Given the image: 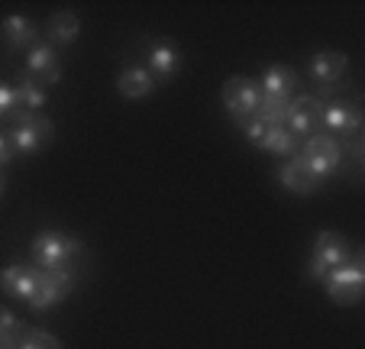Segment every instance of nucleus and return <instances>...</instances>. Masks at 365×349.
I'll list each match as a JSON object with an SVG mask.
<instances>
[{"mask_svg": "<svg viewBox=\"0 0 365 349\" xmlns=\"http://www.w3.org/2000/svg\"><path fill=\"white\" fill-rule=\"evenodd\" d=\"M294 156L301 158L304 168H307L314 178L327 181L333 171L343 165L346 149H343V143H339L336 136H330V133H314V136L301 139V146H297Z\"/></svg>", "mask_w": 365, "mask_h": 349, "instance_id": "obj_1", "label": "nucleus"}, {"mask_svg": "<svg viewBox=\"0 0 365 349\" xmlns=\"http://www.w3.org/2000/svg\"><path fill=\"white\" fill-rule=\"evenodd\" d=\"M84 253V246L75 236H65L56 230H42L33 236V262L36 268L58 272V268H75V259Z\"/></svg>", "mask_w": 365, "mask_h": 349, "instance_id": "obj_2", "label": "nucleus"}, {"mask_svg": "<svg viewBox=\"0 0 365 349\" xmlns=\"http://www.w3.org/2000/svg\"><path fill=\"white\" fill-rule=\"evenodd\" d=\"M71 288H75V268H58V272H46V268H39V275H36V288L33 295H29V310H36V314H42V310L56 308V304H62L65 298L71 295Z\"/></svg>", "mask_w": 365, "mask_h": 349, "instance_id": "obj_3", "label": "nucleus"}, {"mask_svg": "<svg viewBox=\"0 0 365 349\" xmlns=\"http://www.w3.org/2000/svg\"><path fill=\"white\" fill-rule=\"evenodd\" d=\"M349 259H352L349 243H346L339 233L324 230V233H317V240H314V253H310V262H307V275L314 281H324L330 268L343 265V262H349Z\"/></svg>", "mask_w": 365, "mask_h": 349, "instance_id": "obj_4", "label": "nucleus"}, {"mask_svg": "<svg viewBox=\"0 0 365 349\" xmlns=\"http://www.w3.org/2000/svg\"><path fill=\"white\" fill-rule=\"evenodd\" d=\"M362 285H365V265H362L359 256H352V259L343 262V265L330 268L327 278H324L327 295H330L336 304H359V298H362Z\"/></svg>", "mask_w": 365, "mask_h": 349, "instance_id": "obj_5", "label": "nucleus"}, {"mask_svg": "<svg viewBox=\"0 0 365 349\" xmlns=\"http://www.w3.org/2000/svg\"><path fill=\"white\" fill-rule=\"evenodd\" d=\"M14 120H16V126L7 133L10 143H14V152L16 156H36L48 143L52 123L39 113H14Z\"/></svg>", "mask_w": 365, "mask_h": 349, "instance_id": "obj_6", "label": "nucleus"}, {"mask_svg": "<svg viewBox=\"0 0 365 349\" xmlns=\"http://www.w3.org/2000/svg\"><path fill=\"white\" fill-rule=\"evenodd\" d=\"M259 97H262V91H259V81H252V78L236 75V78H227V84H223V107H227V113L233 116L236 123L255 116Z\"/></svg>", "mask_w": 365, "mask_h": 349, "instance_id": "obj_7", "label": "nucleus"}, {"mask_svg": "<svg viewBox=\"0 0 365 349\" xmlns=\"http://www.w3.org/2000/svg\"><path fill=\"white\" fill-rule=\"evenodd\" d=\"M320 116H324V101L320 97H294L291 101V107H288V130L294 133L297 139H307V136H314L317 133V126H320Z\"/></svg>", "mask_w": 365, "mask_h": 349, "instance_id": "obj_8", "label": "nucleus"}, {"mask_svg": "<svg viewBox=\"0 0 365 349\" xmlns=\"http://www.w3.org/2000/svg\"><path fill=\"white\" fill-rule=\"evenodd\" d=\"M26 69H29V78H33L36 84H42V88L62 81V65H58V55H56L52 42H36V46L29 49Z\"/></svg>", "mask_w": 365, "mask_h": 349, "instance_id": "obj_9", "label": "nucleus"}, {"mask_svg": "<svg viewBox=\"0 0 365 349\" xmlns=\"http://www.w3.org/2000/svg\"><path fill=\"white\" fill-rule=\"evenodd\" d=\"M320 126L327 133H339V136H359L362 130V110L356 103H324V116H320Z\"/></svg>", "mask_w": 365, "mask_h": 349, "instance_id": "obj_10", "label": "nucleus"}, {"mask_svg": "<svg viewBox=\"0 0 365 349\" xmlns=\"http://www.w3.org/2000/svg\"><path fill=\"white\" fill-rule=\"evenodd\" d=\"M278 181H282V188H288L291 194H301V198L320 191V185H324V181L314 178V175L304 168V162L297 156H291L284 165H278Z\"/></svg>", "mask_w": 365, "mask_h": 349, "instance_id": "obj_11", "label": "nucleus"}, {"mask_svg": "<svg viewBox=\"0 0 365 349\" xmlns=\"http://www.w3.org/2000/svg\"><path fill=\"white\" fill-rule=\"evenodd\" d=\"M36 275H39L36 265L14 262V265H7L0 272V288H4L7 295L20 298V301H29V295H33V288H36Z\"/></svg>", "mask_w": 365, "mask_h": 349, "instance_id": "obj_12", "label": "nucleus"}, {"mask_svg": "<svg viewBox=\"0 0 365 349\" xmlns=\"http://www.w3.org/2000/svg\"><path fill=\"white\" fill-rule=\"evenodd\" d=\"M117 91L123 101H143V97H149L155 91V78L143 65H130V69H123L117 75Z\"/></svg>", "mask_w": 365, "mask_h": 349, "instance_id": "obj_13", "label": "nucleus"}, {"mask_svg": "<svg viewBox=\"0 0 365 349\" xmlns=\"http://www.w3.org/2000/svg\"><path fill=\"white\" fill-rule=\"evenodd\" d=\"M145 65H149V75L155 78V81H168V78H175L181 69L178 49H172L168 42H155V46H149Z\"/></svg>", "mask_w": 365, "mask_h": 349, "instance_id": "obj_14", "label": "nucleus"}, {"mask_svg": "<svg viewBox=\"0 0 365 349\" xmlns=\"http://www.w3.org/2000/svg\"><path fill=\"white\" fill-rule=\"evenodd\" d=\"M0 33H4V42H7L10 52H14V49H26L29 52V49L39 42L36 39V36H39L36 33V23L26 20V16H20V14H10L7 20L0 23Z\"/></svg>", "mask_w": 365, "mask_h": 349, "instance_id": "obj_15", "label": "nucleus"}, {"mask_svg": "<svg viewBox=\"0 0 365 349\" xmlns=\"http://www.w3.org/2000/svg\"><path fill=\"white\" fill-rule=\"evenodd\" d=\"M259 91H262V94H269V97H294L297 75L288 69V65H269V69L262 71Z\"/></svg>", "mask_w": 365, "mask_h": 349, "instance_id": "obj_16", "label": "nucleus"}, {"mask_svg": "<svg viewBox=\"0 0 365 349\" xmlns=\"http://www.w3.org/2000/svg\"><path fill=\"white\" fill-rule=\"evenodd\" d=\"M346 65H349V59H346L343 52H317L314 59H310V75L317 78L324 88H330L333 81L343 78Z\"/></svg>", "mask_w": 365, "mask_h": 349, "instance_id": "obj_17", "label": "nucleus"}, {"mask_svg": "<svg viewBox=\"0 0 365 349\" xmlns=\"http://www.w3.org/2000/svg\"><path fill=\"white\" fill-rule=\"evenodd\" d=\"M301 146V139L288 130V126H265V136L259 143V149L272 152V156H282V158H291Z\"/></svg>", "mask_w": 365, "mask_h": 349, "instance_id": "obj_18", "label": "nucleus"}, {"mask_svg": "<svg viewBox=\"0 0 365 349\" xmlns=\"http://www.w3.org/2000/svg\"><path fill=\"white\" fill-rule=\"evenodd\" d=\"M14 97H16V113H36V110L46 107V91L29 75L14 88Z\"/></svg>", "mask_w": 365, "mask_h": 349, "instance_id": "obj_19", "label": "nucleus"}, {"mask_svg": "<svg viewBox=\"0 0 365 349\" xmlns=\"http://www.w3.org/2000/svg\"><path fill=\"white\" fill-rule=\"evenodd\" d=\"M81 33V20L71 10H62L48 20V39H56V46H71Z\"/></svg>", "mask_w": 365, "mask_h": 349, "instance_id": "obj_20", "label": "nucleus"}, {"mask_svg": "<svg viewBox=\"0 0 365 349\" xmlns=\"http://www.w3.org/2000/svg\"><path fill=\"white\" fill-rule=\"evenodd\" d=\"M291 101H294V97H269V94H262L259 97V110H255V116H259L265 126H284L288 123Z\"/></svg>", "mask_w": 365, "mask_h": 349, "instance_id": "obj_21", "label": "nucleus"}, {"mask_svg": "<svg viewBox=\"0 0 365 349\" xmlns=\"http://www.w3.org/2000/svg\"><path fill=\"white\" fill-rule=\"evenodd\" d=\"M20 349H62V343H58V340H56V336H52V333H46V330L26 327V330H23Z\"/></svg>", "mask_w": 365, "mask_h": 349, "instance_id": "obj_22", "label": "nucleus"}, {"mask_svg": "<svg viewBox=\"0 0 365 349\" xmlns=\"http://www.w3.org/2000/svg\"><path fill=\"white\" fill-rule=\"evenodd\" d=\"M240 130L246 133V139H249L252 146H259V143H262V136H265V123L259 120V116H249V120H242Z\"/></svg>", "mask_w": 365, "mask_h": 349, "instance_id": "obj_23", "label": "nucleus"}, {"mask_svg": "<svg viewBox=\"0 0 365 349\" xmlns=\"http://www.w3.org/2000/svg\"><path fill=\"white\" fill-rule=\"evenodd\" d=\"M16 113V97H14V88L0 81V116H14Z\"/></svg>", "mask_w": 365, "mask_h": 349, "instance_id": "obj_24", "label": "nucleus"}, {"mask_svg": "<svg viewBox=\"0 0 365 349\" xmlns=\"http://www.w3.org/2000/svg\"><path fill=\"white\" fill-rule=\"evenodd\" d=\"M23 330H26V327H23V323H20V327H16V330H10V333H4V336H0V349H20Z\"/></svg>", "mask_w": 365, "mask_h": 349, "instance_id": "obj_25", "label": "nucleus"}, {"mask_svg": "<svg viewBox=\"0 0 365 349\" xmlns=\"http://www.w3.org/2000/svg\"><path fill=\"white\" fill-rule=\"evenodd\" d=\"M20 327V320L14 317V310H7V308H0V336L4 333H10V330H16Z\"/></svg>", "mask_w": 365, "mask_h": 349, "instance_id": "obj_26", "label": "nucleus"}, {"mask_svg": "<svg viewBox=\"0 0 365 349\" xmlns=\"http://www.w3.org/2000/svg\"><path fill=\"white\" fill-rule=\"evenodd\" d=\"M14 156H16V152H14V143H10V136H4V133H0V168H4V165H7Z\"/></svg>", "mask_w": 365, "mask_h": 349, "instance_id": "obj_27", "label": "nucleus"}, {"mask_svg": "<svg viewBox=\"0 0 365 349\" xmlns=\"http://www.w3.org/2000/svg\"><path fill=\"white\" fill-rule=\"evenodd\" d=\"M4 188H7V181H4V175H0V198H4Z\"/></svg>", "mask_w": 365, "mask_h": 349, "instance_id": "obj_28", "label": "nucleus"}]
</instances>
